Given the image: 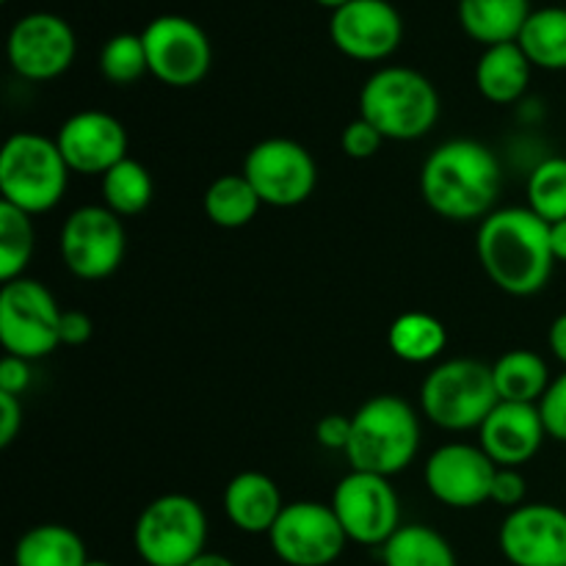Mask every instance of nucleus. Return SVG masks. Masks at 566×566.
Listing matches in <instances>:
<instances>
[{
	"instance_id": "nucleus-1",
	"label": "nucleus",
	"mask_w": 566,
	"mask_h": 566,
	"mask_svg": "<svg viewBox=\"0 0 566 566\" xmlns=\"http://www.w3.org/2000/svg\"><path fill=\"white\" fill-rule=\"evenodd\" d=\"M475 254L492 285L509 296H534L551 282V224L531 208L492 210L475 235Z\"/></svg>"
},
{
	"instance_id": "nucleus-2",
	"label": "nucleus",
	"mask_w": 566,
	"mask_h": 566,
	"mask_svg": "<svg viewBox=\"0 0 566 566\" xmlns=\"http://www.w3.org/2000/svg\"><path fill=\"white\" fill-rule=\"evenodd\" d=\"M420 193L442 219L484 221L501 193V164L486 144L453 138L426 158Z\"/></svg>"
},
{
	"instance_id": "nucleus-3",
	"label": "nucleus",
	"mask_w": 566,
	"mask_h": 566,
	"mask_svg": "<svg viewBox=\"0 0 566 566\" xmlns=\"http://www.w3.org/2000/svg\"><path fill=\"white\" fill-rule=\"evenodd\" d=\"M440 111L434 83L412 66H381L359 92V116L370 122L385 142L423 138L434 130Z\"/></svg>"
},
{
	"instance_id": "nucleus-4",
	"label": "nucleus",
	"mask_w": 566,
	"mask_h": 566,
	"mask_svg": "<svg viewBox=\"0 0 566 566\" xmlns=\"http://www.w3.org/2000/svg\"><path fill=\"white\" fill-rule=\"evenodd\" d=\"M420 448L418 412L398 396H376L352 418L346 459L352 470L374 475L401 473L415 462Z\"/></svg>"
},
{
	"instance_id": "nucleus-5",
	"label": "nucleus",
	"mask_w": 566,
	"mask_h": 566,
	"mask_svg": "<svg viewBox=\"0 0 566 566\" xmlns=\"http://www.w3.org/2000/svg\"><path fill=\"white\" fill-rule=\"evenodd\" d=\"M70 186V166L55 138L14 133L0 149V193L3 202L39 216L53 210Z\"/></svg>"
},
{
	"instance_id": "nucleus-6",
	"label": "nucleus",
	"mask_w": 566,
	"mask_h": 566,
	"mask_svg": "<svg viewBox=\"0 0 566 566\" xmlns=\"http://www.w3.org/2000/svg\"><path fill=\"white\" fill-rule=\"evenodd\" d=\"M497 401L492 365L479 359H448L437 365L420 387L423 415L446 431L481 429Z\"/></svg>"
},
{
	"instance_id": "nucleus-7",
	"label": "nucleus",
	"mask_w": 566,
	"mask_h": 566,
	"mask_svg": "<svg viewBox=\"0 0 566 566\" xmlns=\"http://www.w3.org/2000/svg\"><path fill=\"white\" fill-rule=\"evenodd\" d=\"M133 545L147 566H188L208 545V514L188 495H160L144 506Z\"/></svg>"
},
{
	"instance_id": "nucleus-8",
	"label": "nucleus",
	"mask_w": 566,
	"mask_h": 566,
	"mask_svg": "<svg viewBox=\"0 0 566 566\" xmlns=\"http://www.w3.org/2000/svg\"><path fill=\"white\" fill-rule=\"evenodd\" d=\"M61 315L53 293L31 276L6 282L0 291V343L6 354L33 363L61 346Z\"/></svg>"
},
{
	"instance_id": "nucleus-9",
	"label": "nucleus",
	"mask_w": 566,
	"mask_h": 566,
	"mask_svg": "<svg viewBox=\"0 0 566 566\" xmlns=\"http://www.w3.org/2000/svg\"><path fill=\"white\" fill-rule=\"evenodd\" d=\"M149 75L171 88H191L205 81L213 64V48L202 25L182 14H160L142 31Z\"/></svg>"
},
{
	"instance_id": "nucleus-10",
	"label": "nucleus",
	"mask_w": 566,
	"mask_h": 566,
	"mask_svg": "<svg viewBox=\"0 0 566 566\" xmlns=\"http://www.w3.org/2000/svg\"><path fill=\"white\" fill-rule=\"evenodd\" d=\"M332 512L340 520L348 542L365 547H385L401 528V501L390 479L352 470L332 495Z\"/></svg>"
},
{
	"instance_id": "nucleus-11",
	"label": "nucleus",
	"mask_w": 566,
	"mask_h": 566,
	"mask_svg": "<svg viewBox=\"0 0 566 566\" xmlns=\"http://www.w3.org/2000/svg\"><path fill=\"white\" fill-rule=\"evenodd\" d=\"M243 177L252 182L263 205L296 208L313 197L318 166L310 149L293 138H265L247 153Z\"/></svg>"
},
{
	"instance_id": "nucleus-12",
	"label": "nucleus",
	"mask_w": 566,
	"mask_h": 566,
	"mask_svg": "<svg viewBox=\"0 0 566 566\" xmlns=\"http://www.w3.org/2000/svg\"><path fill=\"white\" fill-rule=\"evenodd\" d=\"M59 249L77 280H105L125 260V227L105 205H83L66 216Z\"/></svg>"
},
{
	"instance_id": "nucleus-13",
	"label": "nucleus",
	"mask_w": 566,
	"mask_h": 566,
	"mask_svg": "<svg viewBox=\"0 0 566 566\" xmlns=\"http://www.w3.org/2000/svg\"><path fill=\"white\" fill-rule=\"evenodd\" d=\"M269 542L282 564L329 566L340 558L348 536L332 506L318 501H296L282 509Z\"/></svg>"
},
{
	"instance_id": "nucleus-14",
	"label": "nucleus",
	"mask_w": 566,
	"mask_h": 566,
	"mask_svg": "<svg viewBox=\"0 0 566 566\" xmlns=\"http://www.w3.org/2000/svg\"><path fill=\"white\" fill-rule=\"evenodd\" d=\"M77 39L70 22L53 11H31L11 25L6 55L11 70L25 81H55L72 66Z\"/></svg>"
},
{
	"instance_id": "nucleus-15",
	"label": "nucleus",
	"mask_w": 566,
	"mask_h": 566,
	"mask_svg": "<svg viewBox=\"0 0 566 566\" xmlns=\"http://www.w3.org/2000/svg\"><path fill=\"white\" fill-rule=\"evenodd\" d=\"M332 44L354 61H385L401 48L403 20L390 0H352L332 11Z\"/></svg>"
},
{
	"instance_id": "nucleus-16",
	"label": "nucleus",
	"mask_w": 566,
	"mask_h": 566,
	"mask_svg": "<svg viewBox=\"0 0 566 566\" xmlns=\"http://www.w3.org/2000/svg\"><path fill=\"white\" fill-rule=\"evenodd\" d=\"M497 464L481 446L448 442L426 462V486L431 495L451 509H475L490 501Z\"/></svg>"
},
{
	"instance_id": "nucleus-17",
	"label": "nucleus",
	"mask_w": 566,
	"mask_h": 566,
	"mask_svg": "<svg viewBox=\"0 0 566 566\" xmlns=\"http://www.w3.org/2000/svg\"><path fill=\"white\" fill-rule=\"evenodd\" d=\"M497 545L512 566H566V512L551 503H525L506 514Z\"/></svg>"
},
{
	"instance_id": "nucleus-18",
	"label": "nucleus",
	"mask_w": 566,
	"mask_h": 566,
	"mask_svg": "<svg viewBox=\"0 0 566 566\" xmlns=\"http://www.w3.org/2000/svg\"><path fill=\"white\" fill-rule=\"evenodd\" d=\"M61 155L70 171L77 175H99L114 169L127 158V130L116 116L105 111H77L55 136Z\"/></svg>"
},
{
	"instance_id": "nucleus-19",
	"label": "nucleus",
	"mask_w": 566,
	"mask_h": 566,
	"mask_svg": "<svg viewBox=\"0 0 566 566\" xmlns=\"http://www.w3.org/2000/svg\"><path fill=\"white\" fill-rule=\"evenodd\" d=\"M547 429L539 403L497 401L479 429V446L497 468H523L539 453Z\"/></svg>"
},
{
	"instance_id": "nucleus-20",
	"label": "nucleus",
	"mask_w": 566,
	"mask_h": 566,
	"mask_svg": "<svg viewBox=\"0 0 566 566\" xmlns=\"http://www.w3.org/2000/svg\"><path fill=\"white\" fill-rule=\"evenodd\" d=\"M282 509H285V503H282L280 486L274 484L271 475L258 473V470L238 473L224 490L227 520L243 534L269 536L280 520Z\"/></svg>"
},
{
	"instance_id": "nucleus-21",
	"label": "nucleus",
	"mask_w": 566,
	"mask_h": 566,
	"mask_svg": "<svg viewBox=\"0 0 566 566\" xmlns=\"http://www.w3.org/2000/svg\"><path fill=\"white\" fill-rule=\"evenodd\" d=\"M459 25L484 48L517 42L525 22L534 14L531 0H459Z\"/></svg>"
},
{
	"instance_id": "nucleus-22",
	"label": "nucleus",
	"mask_w": 566,
	"mask_h": 566,
	"mask_svg": "<svg viewBox=\"0 0 566 566\" xmlns=\"http://www.w3.org/2000/svg\"><path fill=\"white\" fill-rule=\"evenodd\" d=\"M531 70L534 64L517 42L484 48L479 64H475V88L481 97L495 105L517 103L528 92Z\"/></svg>"
},
{
	"instance_id": "nucleus-23",
	"label": "nucleus",
	"mask_w": 566,
	"mask_h": 566,
	"mask_svg": "<svg viewBox=\"0 0 566 566\" xmlns=\"http://www.w3.org/2000/svg\"><path fill=\"white\" fill-rule=\"evenodd\" d=\"M88 553L81 536L66 525H33L17 539L14 566H86Z\"/></svg>"
},
{
	"instance_id": "nucleus-24",
	"label": "nucleus",
	"mask_w": 566,
	"mask_h": 566,
	"mask_svg": "<svg viewBox=\"0 0 566 566\" xmlns=\"http://www.w3.org/2000/svg\"><path fill=\"white\" fill-rule=\"evenodd\" d=\"M492 379H495L497 398L509 403H539L553 381L545 359L525 348L503 354L492 365Z\"/></svg>"
},
{
	"instance_id": "nucleus-25",
	"label": "nucleus",
	"mask_w": 566,
	"mask_h": 566,
	"mask_svg": "<svg viewBox=\"0 0 566 566\" xmlns=\"http://www.w3.org/2000/svg\"><path fill=\"white\" fill-rule=\"evenodd\" d=\"M517 44L528 61L539 70H566V9L564 6H545L534 9L525 22Z\"/></svg>"
},
{
	"instance_id": "nucleus-26",
	"label": "nucleus",
	"mask_w": 566,
	"mask_h": 566,
	"mask_svg": "<svg viewBox=\"0 0 566 566\" xmlns=\"http://www.w3.org/2000/svg\"><path fill=\"white\" fill-rule=\"evenodd\" d=\"M385 566H457V553L429 525H401L381 547Z\"/></svg>"
},
{
	"instance_id": "nucleus-27",
	"label": "nucleus",
	"mask_w": 566,
	"mask_h": 566,
	"mask_svg": "<svg viewBox=\"0 0 566 566\" xmlns=\"http://www.w3.org/2000/svg\"><path fill=\"white\" fill-rule=\"evenodd\" d=\"M99 191H103L105 208L114 210L119 219H130L149 208L155 197V182L147 166L127 155L122 164L99 177Z\"/></svg>"
},
{
	"instance_id": "nucleus-28",
	"label": "nucleus",
	"mask_w": 566,
	"mask_h": 566,
	"mask_svg": "<svg viewBox=\"0 0 566 566\" xmlns=\"http://www.w3.org/2000/svg\"><path fill=\"white\" fill-rule=\"evenodd\" d=\"M263 208L252 182L241 175H221L205 191V213L221 230H241Z\"/></svg>"
},
{
	"instance_id": "nucleus-29",
	"label": "nucleus",
	"mask_w": 566,
	"mask_h": 566,
	"mask_svg": "<svg viewBox=\"0 0 566 566\" xmlns=\"http://www.w3.org/2000/svg\"><path fill=\"white\" fill-rule=\"evenodd\" d=\"M390 352L403 363H431L442 354L448 343V332L442 321L429 313H403L390 326Z\"/></svg>"
},
{
	"instance_id": "nucleus-30",
	"label": "nucleus",
	"mask_w": 566,
	"mask_h": 566,
	"mask_svg": "<svg viewBox=\"0 0 566 566\" xmlns=\"http://www.w3.org/2000/svg\"><path fill=\"white\" fill-rule=\"evenodd\" d=\"M33 254V221L25 210L0 202V280H20Z\"/></svg>"
},
{
	"instance_id": "nucleus-31",
	"label": "nucleus",
	"mask_w": 566,
	"mask_h": 566,
	"mask_svg": "<svg viewBox=\"0 0 566 566\" xmlns=\"http://www.w3.org/2000/svg\"><path fill=\"white\" fill-rule=\"evenodd\" d=\"M528 208L547 224L566 219V158H545L528 177Z\"/></svg>"
},
{
	"instance_id": "nucleus-32",
	"label": "nucleus",
	"mask_w": 566,
	"mask_h": 566,
	"mask_svg": "<svg viewBox=\"0 0 566 566\" xmlns=\"http://www.w3.org/2000/svg\"><path fill=\"white\" fill-rule=\"evenodd\" d=\"M99 72L114 86H130L149 72L142 33H116L99 50Z\"/></svg>"
},
{
	"instance_id": "nucleus-33",
	"label": "nucleus",
	"mask_w": 566,
	"mask_h": 566,
	"mask_svg": "<svg viewBox=\"0 0 566 566\" xmlns=\"http://www.w3.org/2000/svg\"><path fill=\"white\" fill-rule=\"evenodd\" d=\"M542 420H545L547 437L566 446V370L551 381L545 398L539 401Z\"/></svg>"
},
{
	"instance_id": "nucleus-34",
	"label": "nucleus",
	"mask_w": 566,
	"mask_h": 566,
	"mask_svg": "<svg viewBox=\"0 0 566 566\" xmlns=\"http://www.w3.org/2000/svg\"><path fill=\"white\" fill-rule=\"evenodd\" d=\"M381 144H385L381 133L376 130L370 122H365L363 116L354 122H348L346 130H343V136H340L343 153H346L352 160L374 158V155L381 149Z\"/></svg>"
},
{
	"instance_id": "nucleus-35",
	"label": "nucleus",
	"mask_w": 566,
	"mask_h": 566,
	"mask_svg": "<svg viewBox=\"0 0 566 566\" xmlns=\"http://www.w3.org/2000/svg\"><path fill=\"white\" fill-rule=\"evenodd\" d=\"M525 492H528L525 490V479L517 468H497L495 481H492V503L514 512V509L525 506Z\"/></svg>"
},
{
	"instance_id": "nucleus-36",
	"label": "nucleus",
	"mask_w": 566,
	"mask_h": 566,
	"mask_svg": "<svg viewBox=\"0 0 566 566\" xmlns=\"http://www.w3.org/2000/svg\"><path fill=\"white\" fill-rule=\"evenodd\" d=\"M315 437L329 451H343L348 448V437H352V418L348 415H326L321 423L315 426Z\"/></svg>"
},
{
	"instance_id": "nucleus-37",
	"label": "nucleus",
	"mask_w": 566,
	"mask_h": 566,
	"mask_svg": "<svg viewBox=\"0 0 566 566\" xmlns=\"http://www.w3.org/2000/svg\"><path fill=\"white\" fill-rule=\"evenodd\" d=\"M28 387H31V363L6 354V357L0 359V392L22 396Z\"/></svg>"
},
{
	"instance_id": "nucleus-38",
	"label": "nucleus",
	"mask_w": 566,
	"mask_h": 566,
	"mask_svg": "<svg viewBox=\"0 0 566 566\" xmlns=\"http://www.w3.org/2000/svg\"><path fill=\"white\" fill-rule=\"evenodd\" d=\"M22 429V401L20 396L0 392V446L9 448Z\"/></svg>"
},
{
	"instance_id": "nucleus-39",
	"label": "nucleus",
	"mask_w": 566,
	"mask_h": 566,
	"mask_svg": "<svg viewBox=\"0 0 566 566\" xmlns=\"http://www.w3.org/2000/svg\"><path fill=\"white\" fill-rule=\"evenodd\" d=\"M94 324L83 310H66L61 315V346H83L92 340Z\"/></svg>"
},
{
	"instance_id": "nucleus-40",
	"label": "nucleus",
	"mask_w": 566,
	"mask_h": 566,
	"mask_svg": "<svg viewBox=\"0 0 566 566\" xmlns=\"http://www.w3.org/2000/svg\"><path fill=\"white\" fill-rule=\"evenodd\" d=\"M547 346H551L553 357L566 368V313L558 315L551 324V332H547Z\"/></svg>"
},
{
	"instance_id": "nucleus-41",
	"label": "nucleus",
	"mask_w": 566,
	"mask_h": 566,
	"mask_svg": "<svg viewBox=\"0 0 566 566\" xmlns=\"http://www.w3.org/2000/svg\"><path fill=\"white\" fill-rule=\"evenodd\" d=\"M551 249L558 263H566V219L551 224Z\"/></svg>"
},
{
	"instance_id": "nucleus-42",
	"label": "nucleus",
	"mask_w": 566,
	"mask_h": 566,
	"mask_svg": "<svg viewBox=\"0 0 566 566\" xmlns=\"http://www.w3.org/2000/svg\"><path fill=\"white\" fill-rule=\"evenodd\" d=\"M188 566H235V564H232L227 556H221V553H208V551H205L202 556L193 558V562L188 564Z\"/></svg>"
},
{
	"instance_id": "nucleus-43",
	"label": "nucleus",
	"mask_w": 566,
	"mask_h": 566,
	"mask_svg": "<svg viewBox=\"0 0 566 566\" xmlns=\"http://www.w3.org/2000/svg\"><path fill=\"white\" fill-rule=\"evenodd\" d=\"M315 3L324 6V9H329V11H335V9H340V6L352 3V0H315Z\"/></svg>"
},
{
	"instance_id": "nucleus-44",
	"label": "nucleus",
	"mask_w": 566,
	"mask_h": 566,
	"mask_svg": "<svg viewBox=\"0 0 566 566\" xmlns=\"http://www.w3.org/2000/svg\"><path fill=\"white\" fill-rule=\"evenodd\" d=\"M86 566H114V564H108V562H92V558H88Z\"/></svg>"
},
{
	"instance_id": "nucleus-45",
	"label": "nucleus",
	"mask_w": 566,
	"mask_h": 566,
	"mask_svg": "<svg viewBox=\"0 0 566 566\" xmlns=\"http://www.w3.org/2000/svg\"><path fill=\"white\" fill-rule=\"evenodd\" d=\"M3 3H9V0H3Z\"/></svg>"
}]
</instances>
